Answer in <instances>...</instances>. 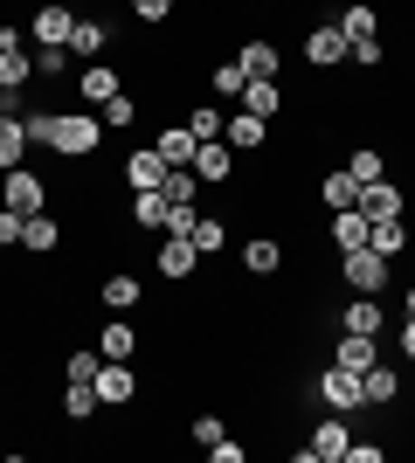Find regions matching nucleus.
Instances as JSON below:
<instances>
[{"mask_svg": "<svg viewBox=\"0 0 415 463\" xmlns=\"http://www.w3.org/2000/svg\"><path fill=\"white\" fill-rule=\"evenodd\" d=\"M104 42H111V21H77L70 28V56H98Z\"/></svg>", "mask_w": 415, "mask_h": 463, "instance_id": "obj_30", "label": "nucleus"}, {"mask_svg": "<svg viewBox=\"0 0 415 463\" xmlns=\"http://www.w3.org/2000/svg\"><path fill=\"white\" fill-rule=\"evenodd\" d=\"M62 415H70V422H90V415H98V381H70L62 387Z\"/></svg>", "mask_w": 415, "mask_h": 463, "instance_id": "obj_26", "label": "nucleus"}, {"mask_svg": "<svg viewBox=\"0 0 415 463\" xmlns=\"http://www.w3.org/2000/svg\"><path fill=\"white\" fill-rule=\"evenodd\" d=\"M132 394H138L132 360H104V367H98V402H104V408H125Z\"/></svg>", "mask_w": 415, "mask_h": 463, "instance_id": "obj_10", "label": "nucleus"}, {"mask_svg": "<svg viewBox=\"0 0 415 463\" xmlns=\"http://www.w3.org/2000/svg\"><path fill=\"white\" fill-rule=\"evenodd\" d=\"M138 111H146V104H138L132 90H118L111 104H104V125H111V132H125V125H138Z\"/></svg>", "mask_w": 415, "mask_h": 463, "instance_id": "obj_35", "label": "nucleus"}, {"mask_svg": "<svg viewBox=\"0 0 415 463\" xmlns=\"http://www.w3.org/2000/svg\"><path fill=\"white\" fill-rule=\"evenodd\" d=\"M70 28H77V14H70L62 0H42V7H35V21H28L35 49H70Z\"/></svg>", "mask_w": 415, "mask_h": 463, "instance_id": "obj_6", "label": "nucleus"}, {"mask_svg": "<svg viewBox=\"0 0 415 463\" xmlns=\"http://www.w3.org/2000/svg\"><path fill=\"white\" fill-rule=\"evenodd\" d=\"M0 208L42 214V208H49V187H42V174H28V166H7V174H0Z\"/></svg>", "mask_w": 415, "mask_h": 463, "instance_id": "obj_3", "label": "nucleus"}, {"mask_svg": "<svg viewBox=\"0 0 415 463\" xmlns=\"http://www.w3.org/2000/svg\"><path fill=\"white\" fill-rule=\"evenodd\" d=\"M56 242H62V229L49 222V208H42V214H28V229H21V250H28V256H49Z\"/></svg>", "mask_w": 415, "mask_h": 463, "instance_id": "obj_23", "label": "nucleus"}, {"mask_svg": "<svg viewBox=\"0 0 415 463\" xmlns=\"http://www.w3.org/2000/svg\"><path fill=\"white\" fill-rule=\"evenodd\" d=\"M242 270H250V277H270V270H284V250H277L270 235H257V242L242 250Z\"/></svg>", "mask_w": 415, "mask_h": 463, "instance_id": "obj_29", "label": "nucleus"}, {"mask_svg": "<svg viewBox=\"0 0 415 463\" xmlns=\"http://www.w3.org/2000/svg\"><path fill=\"white\" fill-rule=\"evenodd\" d=\"M339 277L354 284V298H381V290H388V256L381 250H346L339 256Z\"/></svg>", "mask_w": 415, "mask_h": 463, "instance_id": "obj_2", "label": "nucleus"}, {"mask_svg": "<svg viewBox=\"0 0 415 463\" xmlns=\"http://www.w3.org/2000/svg\"><path fill=\"white\" fill-rule=\"evenodd\" d=\"M360 394H367V408H388V402H395V394H401V381H395V373H388V367H381V360H374V367L360 373Z\"/></svg>", "mask_w": 415, "mask_h": 463, "instance_id": "obj_25", "label": "nucleus"}, {"mask_svg": "<svg viewBox=\"0 0 415 463\" xmlns=\"http://www.w3.org/2000/svg\"><path fill=\"white\" fill-rule=\"evenodd\" d=\"M222 125H229V111H215V104H201V111H187V132L208 146V138H222Z\"/></svg>", "mask_w": 415, "mask_h": 463, "instance_id": "obj_36", "label": "nucleus"}, {"mask_svg": "<svg viewBox=\"0 0 415 463\" xmlns=\"http://www.w3.org/2000/svg\"><path fill=\"white\" fill-rule=\"evenodd\" d=\"M367 229H374V222H367L360 208L333 214V250H339V256H346V250H367Z\"/></svg>", "mask_w": 415, "mask_h": 463, "instance_id": "obj_21", "label": "nucleus"}, {"mask_svg": "<svg viewBox=\"0 0 415 463\" xmlns=\"http://www.w3.org/2000/svg\"><path fill=\"white\" fill-rule=\"evenodd\" d=\"M98 298H104V305H111V311H132L138 298H146V284H138L132 270H111V277H104V284H98Z\"/></svg>", "mask_w": 415, "mask_h": 463, "instance_id": "obj_19", "label": "nucleus"}, {"mask_svg": "<svg viewBox=\"0 0 415 463\" xmlns=\"http://www.w3.org/2000/svg\"><path fill=\"white\" fill-rule=\"evenodd\" d=\"M242 70H250V77H277V62H284V56H277V42L270 35H263V42H250V49H242Z\"/></svg>", "mask_w": 415, "mask_h": 463, "instance_id": "obj_33", "label": "nucleus"}, {"mask_svg": "<svg viewBox=\"0 0 415 463\" xmlns=\"http://www.w3.org/2000/svg\"><path fill=\"white\" fill-rule=\"evenodd\" d=\"M401 360H415V318L401 326Z\"/></svg>", "mask_w": 415, "mask_h": 463, "instance_id": "obj_45", "label": "nucleus"}, {"mask_svg": "<svg viewBox=\"0 0 415 463\" xmlns=\"http://www.w3.org/2000/svg\"><path fill=\"white\" fill-rule=\"evenodd\" d=\"M409 318H415V284H409Z\"/></svg>", "mask_w": 415, "mask_h": 463, "instance_id": "obj_46", "label": "nucleus"}, {"mask_svg": "<svg viewBox=\"0 0 415 463\" xmlns=\"http://www.w3.org/2000/svg\"><path fill=\"white\" fill-rule=\"evenodd\" d=\"M339 35L346 42H381V14L367 0H346V7H339Z\"/></svg>", "mask_w": 415, "mask_h": 463, "instance_id": "obj_15", "label": "nucleus"}, {"mask_svg": "<svg viewBox=\"0 0 415 463\" xmlns=\"http://www.w3.org/2000/svg\"><path fill=\"white\" fill-rule=\"evenodd\" d=\"M70 70V49H35V77H62Z\"/></svg>", "mask_w": 415, "mask_h": 463, "instance_id": "obj_40", "label": "nucleus"}, {"mask_svg": "<svg viewBox=\"0 0 415 463\" xmlns=\"http://www.w3.org/2000/svg\"><path fill=\"white\" fill-rule=\"evenodd\" d=\"M339 463H381V443H346V457Z\"/></svg>", "mask_w": 415, "mask_h": 463, "instance_id": "obj_44", "label": "nucleus"}, {"mask_svg": "<svg viewBox=\"0 0 415 463\" xmlns=\"http://www.w3.org/2000/svg\"><path fill=\"white\" fill-rule=\"evenodd\" d=\"M339 332H367V339H381V298H354V305L339 311Z\"/></svg>", "mask_w": 415, "mask_h": 463, "instance_id": "obj_22", "label": "nucleus"}, {"mask_svg": "<svg viewBox=\"0 0 415 463\" xmlns=\"http://www.w3.org/2000/svg\"><path fill=\"white\" fill-rule=\"evenodd\" d=\"M28 77H35V56L28 49H0V90H28Z\"/></svg>", "mask_w": 415, "mask_h": 463, "instance_id": "obj_27", "label": "nucleus"}, {"mask_svg": "<svg viewBox=\"0 0 415 463\" xmlns=\"http://www.w3.org/2000/svg\"><path fill=\"white\" fill-rule=\"evenodd\" d=\"M98 367H104V353H70V360H62V373H70V381H98Z\"/></svg>", "mask_w": 415, "mask_h": 463, "instance_id": "obj_38", "label": "nucleus"}, {"mask_svg": "<svg viewBox=\"0 0 415 463\" xmlns=\"http://www.w3.org/2000/svg\"><path fill=\"white\" fill-rule=\"evenodd\" d=\"M28 159V132H21V118H0V174Z\"/></svg>", "mask_w": 415, "mask_h": 463, "instance_id": "obj_31", "label": "nucleus"}, {"mask_svg": "<svg viewBox=\"0 0 415 463\" xmlns=\"http://www.w3.org/2000/svg\"><path fill=\"white\" fill-rule=\"evenodd\" d=\"M346 174H354V180H360V187H367V180H381V174H388V159H381V153H374V146H360V153H354V159H346Z\"/></svg>", "mask_w": 415, "mask_h": 463, "instance_id": "obj_37", "label": "nucleus"}, {"mask_svg": "<svg viewBox=\"0 0 415 463\" xmlns=\"http://www.w3.org/2000/svg\"><path fill=\"white\" fill-rule=\"evenodd\" d=\"M222 436H229V429H222V415H194V443H201V449H215Z\"/></svg>", "mask_w": 415, "mask_h": 463, "instance_id": "obj_41", "label": "nucleus"}, {"mask_svg": "<svg viewBox=\"0 0 415 463\" xmlns=\"http://www.w3.org/2000/svg\"><path fill=\"white\" fill-rule=\"evenodd\" d=\"M401 208H409V194H401V187H395V180H388V174L360 187V214H367V222H395Z\"/></svg>", "mask_w": 415, "mask_h": 463, "instance_id": "obj_8", "label": "nucleus"}, {"mask_svg": "<svg viewBox=\"0 0 415 463\" xmlns=\"http://www.w3.org/2000/svg\"><path fill=\"white\" fill-rule=\"evenodd\" d=\"M318 201H325V208H333V214L360 208V180L346 174V166H339V174H325V180H318Z\"/></svg>", "mask_w": 415, "mask_h": 463, "instance_id": "obj_18", "label": "nucleus"}, {"mask_svg": "<svg viewBox=\"0 0 415 463\" xmlns=\"http://www.w3.org/2000/svg\"><path fill=\"white\" fill-rule=\"evenodd\" d=\"M236 104H242V111H257V118H277V111H284V90H277V77H250Z\"/></svg>", "mask_w": 415, "mask_h": 463, "instance_id": "obj_17", "label": "nucleus"}, {"mask_svg": "<svg viewBox=\"0 0 415 463\" xmlns=\"http://www.w3.org/2000/svg\"><path fill=\"white\" fill-rule=\"evenodd\" d=\"M333 367H354V373H367V367H374V339H367V332H339Z\"/></svg>", "mask_w": 415, "mask_h": 463, "instance_id": "obj_20", "label": "nucleus"}, {"mask_svg": "<svg viewBox=\"0 0 415 463\" xmlns=\"http://www.w3.org/2000/svg\"><path fill=\"white\" fill-rule=\"evenodd\" d=\"M367 250H381L388 263L409 250V229H401V214H395V222H374V229H367Z\"/></svg>", "mask_w": 415, "mask_h": 463, "instance_id": "obj_28", "label": "nucleus"}, {"mask_svg": "<svg viewBox=\"0 0 415 463\" xmlns=\"http://www.w3.org/2000/svg\"><path fill=\"white\" fill-rule=\"evenodd\" d=\"M305 62H312V77H318V70H339V62H354V42L339 35V21H318L312 35H305Z\"/></svg>", "mask_w": 415, "mask_h": 463, "instance_id": "obj_4", "label": "nucleus"}, {"mask_svg": "<svg viewBox=\"0 0 415 463\" xmlns=\"http://www.w3.org/2000/svg\"><path fill=\"white\" fill-rule=\"evenodd\" d=\"M153 146H159V159H166V166H187V159H194V146H201V138L187 132V125H166V132H159Z\"/></svg>", "mask_w": 415, "mask_h": 463, "instance_id": "obj_24", "label": "nucleus"}, {"mask_svg": "<svg viewBox=\"0 0 415 463\" xmlns=\"http://www.w3.org/2000/svg\"><path fill=\"white\" fill-rule=\"evenodd\" d=\"M21 229H28V214L0 208V250H14V242H21Z\"/></svg>", "mask_w": 415, "mask_h": 463, "instance_id": "obj_42", "label": "nucleus"}, {"mask_svg": "<svg viewBox=\"0 0 415 463\" xmlns=\"http://www.w3.org/2000/svg\"><path fill=\"white\" fill-rule=\"evenodd\" d=\"M187 166L201 174V187H222V180H236V146H229V138H208V146H194Z\"/></svg>", "mask_w": 415, "mask_h": 463, "instance_id": "obj_7", "label": "nucleus"}, {"mask_svg": "<svg viewBox=\"0 0 415 463\" xmlns=\"http://www.w3.org/2000/svg\"><path fill=\"white\" fill-rule=\"evenodd\" d=\"M318 402L333 408V415H354V408H367V394H360V373H354V367H325V373H318Z\"/></svg>", "mask_w": 415, "mask_h": 463, "instance_id": "obj_5", "label": "nucleus"}, {"mask_svg": "<svg viewBox=\"0 0 415 463\" xmlns=\"http://www.w3.org/2000/svg\"><path fill=\"white\" fill-rule=\"evenodd\" d=\"M242 83H250V70H242V62L229 56V62H215V77H208V90H215V97H229V104H236V97H242Z\"/></svg>", "mask_w": 415, "mask_h": 463, "instance_id": "obj_34", "label": "nucleus"}, {"mask_svg": "<svg viewBox=\"0 0 415 463\" xmlns=\"http://www.w3.org/2000/svg\"><path fill=\"white\" fill-rule=\"evenodd\" d=\"M159 180H166V159H159V146H138V153L125 159V187L146 194V187H159Z\"/></svg>", "mask_w": 415, "mask_h": 463, "instance_id": "obj_13", "label": "nucleus"}, {"mask_svg": "<svg viewBox=\"0 0 415 463\" xmlns=\"http://www.w3.org/2000/svg\"><path fill=\"white\" fill-rule=\"evenodd\" d=\"M263 132H270V118H257V111H242V104H236V118H229V125H222V138H229V146H236V153H257V146H263Z\"/></svg>", "mask_w": 415, "mask_h": 463, "instance_id": "obj_14", "label": "nucleus"}, {"mask_svg": "<svg viewBox=\"0 0 415 463\" xmlns=\"http://www.w3.org/2000/svg\"><path fill=\"white\" fill-rule=\"evenodd\" d=\"M187 242H194L201 256H215V250H229V229H222L215 214H194V229H187Z\"/></svg>", "mask_w": 415, "mask_h": 463, "instance_id": "obj_32", "label": "nucleus"}, {"mask_svg": "<svg viewBox=\"0 0 415 463\" xmlns=\"http://www.w3.org/2000/svg\"><path fill=\"white\" fill-rule=\"evenodd\" d=\"M77 90H83V104H98V111H104V104H111V97L125 90V77L111 70V62H90V70L77 77Z\"/></svg>", "mask_w": 415, "mask_h": 463, "instance_id": "obj_12", "label": "nucleus"}, {"mask_svg": "<svg viewBox=\"0 0 415 463\" xmlns=\"http://www.w3.org/2000/svg\"><path fill=\"white\" fill-rule=\"evenodd\" d=\"M98 353H104V360H132V353H138V326L125 318V311L98 332Z\"/></svg>", "mask_w": 415, "mask_h": 463, "instance_id": "obj_16", "label": "nucleus"}, {"mask_svg": "<svg viewBox=\"0 0 415 463\" xmlns=\"http://www.w3.org/2000/svg\"><path fill=\"white\" fill-rule=\"evenodd\" d=\"M132 14L138 21H166V14H174V0H132Z\"/></svg>", "mask_w": 415, "mask_h": 463, "instance_id": "obj_43", "label": "nucleus"}, {"mask_svg": "<svg viewBox=\"0 0 415 463\" xmlns=\"http://www.w3.org/2000/svg\"><path fill=\"white\" fill-rule=\"evenodd\" d=\"M49 125H56V111H35V104L21 111V132H28V146H49Z\"/></svg>", "mask_w": 415, "mask_h": 463, "instance_id": "obj_39", "label": "nucleus"}, {"mask_svg": "<svg viewBox=\"0 0 415 463\" xmlns=\"http://www.w3.org/2000/svg\"><path fill=\"white\" fill-rule=\"evenodd\" d=\"M346 443H354V436H346V422L333 415V422L312 429V443L297 449V463H339V457H346Z\"/></svg>", "mask_w": 415, "mask_h": 463, "instance_id": "obj_9", "label": "nucleus"}, {"mask_svg": "<svg viewBox=\"0 0 415 463\" xmlns=\"http://www.w3.org/2000/svg\"><path fill=\"white\" fill-rule=\"evenodd\" d=\"M194 270H201V250L187 242V235H166V242H159V277H174V284H187Z\"/></svg>", "mask_w": 415, "mask_h": 463, "instance_id": "obj_11", "label": "nucleus"}, {"mask_svg": "<svg viewBox=\"0 0 415 463\" xmlns=\"http://www.w3.org/2000/svg\"><path fill=\"white\" fill-rule=\"evenodd\" d=\"M104 138V118L98 111H56V125H49V153L62 159H90Z\"/></svg>", "mask_w": 415, "mask_h": 463, "instance_id": "obj_1", "label": "nucleus"}]
</instances>
